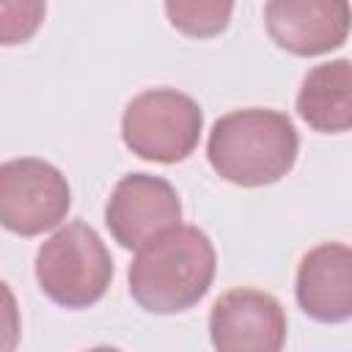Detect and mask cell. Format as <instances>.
Masks as SVG:
<instances>
[{"instance_id":"ba28073f","label":"cell","mask_w":352,"mask_h":352,"mask_svg":"<svg viewBox=\"0 0 352 352\" xmlns=\"http://www.w3.org/2000/svg\"><path fill=\"white\" fill-rule=\"evenodd\" d=\"M270 38L300 58L338 50L352 30V6L344 0H270L264 6Z\"/></svg>"},{"instance_id":"8992f818","label":"cell","mask_w":352,"mask_h":352,"mask_svg":"<svg viewBox=\"0 0 352 352\" xmlns=\"http://www.w3.org/2000/svg\"><path fill=\"white\" fill-rule=\"evenodd\" d=\"M182 201L176 187L151 173H126L104 204L110 236L124 250H140L165 231L182 226Z\"/></svg>"},{"instance_id":"277c9868","label":"cell","mask_w":352,"mask_h":352,"mask_svg":"<svg viewBox=\"0 0 352 352\" xmlns=\"http://www.w3.org/2000/svg\"><path fill=\"white\" fill-rule=\"evenodd\" d=\"M204 132L201 104L176 88H148L138 94L121 116L124 146L148 162L173 165L187 160Z\"/></svg>"},{"instance_id":"7c38bea8","label":"cell","mask_w":352,"mask_h":352,"mask_svg":"<svg viewBox=\"0 0 352 352\" xmlns=\"http://www.w3.org/2000/svg\"><path fill=\"white\" fill-rule=\"evenodd\" d=\"M88 352H121V349H116V346H94Z\"/></svg>"},{"instance_id":"7a4b0ae2","label":"cell","mask_w":352,"mask_h":352,"mask_svg":"<svg viewBox=\"0 0 352 352\" xmlns=\"http://www.w3.org/2000/svg\"><path fill=\"white\" fill-rule=\"evenodd\" d=\"M300 135L280 110L245 107L220 116L206 140L212 170L236 187L280 182L297 162Z\"/></svg>"},{"instance_id":"3957f363","label":"cell","mask_w":352,"mask_h":352,"mask_svg":"<svg viewBox=\"0 0 352 352\" xmlns=\"http://www.w3.org/2000/svg\"><path fill=\"white\" fill-rule=\"evenodd\" d=\"M38 289L60 308L80 311L99 302L113 280V256L88 223H66L36 253Z\"/></svg>"},{"instance_id":"8fae6325","label":"cell","mask_w":352,"mask_h":352,"mask_svg":"<svg viewBox=\"0 0 352 352\" xmlns=\"http://www.w3.org/2000/svg\"><path fill=\"white\" fill-rule=\"evenodd\" d=\"M165 14L176 30L192 38H209L228 28V19L234 14V3L220 0H168Z\"/></svg>"},{"instance_id":"30bf717a","label":"cell","mask_w":352,"mask_h":352,"mask_svg":"<svg viewBox=\"0 0 352 352\" xmlns=\"http://www.w3.org/2000/svg\"><path fill=\"white\" fill-rule=\"evenodd\" d=\"M297 116L322 135L352 129V60L336 58L314 66L297 91Z\"/></svg>"},{"instance_id":"5b68a950","label":"cell","mask_w":352,"mask_h":352,"mask_svg":"<svg viewBox=\"0 0 352 352\" xmlns=\"http://www.w3.org/2000/svg\"><path fill=\"white\" fill-rule=\"evenodd\" d=\"M72 190L47 160L16 157L0 165V223L11 234L38 236L66 220Z\"/></svg>"},{"instance_id":"9c48e42d","label":"cell","mask_w":352,"mask_h":352,"mask_svg":"<svg viewBox=\"0 0 352 352\" xmlns=\"http://www.w3.org/2000/svg\"><path fill=\"white\" fill-rule=\"evenodd\" d=\"M294 297L314 322L338 324L352 319V248L344 242L311 248L300 258Z\"/></svg>"},{"instance_id":"52a82bcc","label":"cell","mask_w":352,"mask_h":352,"mask_svg":"<svg viewBox=\"0 0 352 352\" xmlns=\"http://www.w3.org/2000/svg\"><path fill=\"white\" fill-rule=\"evenodd\" d=\"M209 338L214 352H283L286 311L270 292L228 289L212 305Z\"/></svg>"},{"instance_id":"6da1fadb","label":"cell","mask_w":352,"mask_h":352,"mask_svg":"<svg viewBox=\"0 0 352 352\" xmlns=\"http://www.w3.org/2000/svg\"><path fill=\"white\" fill-rule=\"evenodd\" d=\"M217 253L198 226H176L143 245L129 270V294L148 314H182L204 300L214 280Z\"/></svg>"}]
</instances>
